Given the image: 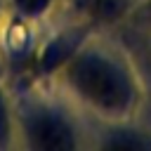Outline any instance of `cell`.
<instances>
[{
  "label": "cell",
  "mask_w": 151,
  "mask_h": 151,
  "mask_svg": "<svg viewBox=\"0 0 151 151\" xmlns=\"http://www.w3.org/2000/svg\"><path fill=\"white\" fill-rule=\"evenodd\" d=\"M66 87L106 125L151 120L142 68L120 40L113 47H78L61 66Z\"/></svg>",
  "instance_id": "obj_1"
},
{
  "label": "cell",
  "mask_w": 151,
  "mask_h": 151,
  "mask_svg": "<svg viewBox=\"0 0 151 151\" xmlns=\"http://www.w3.org/2000/svg\"><path fill=\"white\" fill-rule=\"evenodd\" d=\"M28 139L31 146L42 149V151H61V149H76L78 137L73 125L52 111L35 113L28 120Z\"/></svg>",
  "instance_id": "obj_2"
},
{
  "label": "cell",
  "mask_w": 151,
  "mask_h": 151,
  "mask_svg": "<svg viewBox=\"0 0 151 151\" xmlns=\"http://www.w3.org/2000/svg\"><path fill=\"white\" fill-rule=\"evenodd\" d=\"M134 0H83V14L90 24L104 28H120L132 9Z\"/></svg>",
  "instance_id": "obj_3"
},
{
  "label": "cell",
  "mask_w": 151,
  "mask_h": 151,
  "mask_svg": "<svg viewBox=\"0 0 151 151\" xmlns=\"http://www.w3.org/2000/svg\"><path fill=\"white\" fill-rule=\"evenodd\" d=\"M118 33H132V35H149L151 33V0H134L125 24L118 28Z\"/></svg>",
  "instance_id": "obj_4"
},
{
  "label": "cell",
  "mask_w": 151,
  "mask_h": 151,
  "mask_svg": "<svg viewBox=\"0 0 151 151\" xmlns=\"http://www.w3.org/2000/svg\"><path fill=\"white\" fill-rule=\"evenodd\" d=\"M52 0H17V7L26 14H40L50 7Z\"/></svg>",
  "instance_id": "obj_5"
},
{
  "label": "cell",
  "mask_w": 151,
  "mask_h": 151,
  "mask_svg": "<svg viewBox=\"0 0 151 151\" xmlns=\"http://www.w3.org/2000/svg\"><path fill=\"white\" fill-rule=\"evenodd\" d=\"M139 68H142V76H144V85H146V97H149V113H151V64H144V61H137Z\"/></svg>",
  "instance_id": "obj_6"
},
{
  "label": "cell",
  "mask_w": 151,
  "mask_h": 151,
  "mask_svg": "<svg viewBox=\"0 0 151 151\" xmlns=\"http://www.w3.org/2000/svg\"><path fill=\"white\" fill-rule=\"evenodd\" d=\"M7 137V111H5V104H2V97H0V139Z\"/></svg>",
  "instance_id": "obj_7"
}]
</instances>
